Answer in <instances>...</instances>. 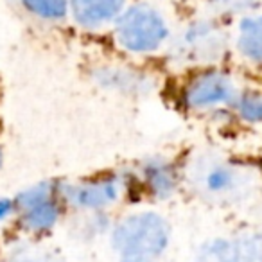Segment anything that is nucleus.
<instances>
[{
  "mask_svg": "<svg viewBox=\"0 0 262 262\" xmlns=\"http://www.w3.org/2000/svg\"><path fill=\"white\" fill-rule=\"evenodd\" d=\"M233 119L244 126H262V88L243 86L232 106Z\"/></svg>",
  "mask_w": 262,
  "mask_h": 262,
  "instance_id": "obj_14",
  "label": "nucleus"
},
{
  "mask_svg": "<svg viewBox=\"0 0 262 262\" xmlns=\"http://www.w3.org/2000/svg\"><path fill=\"white\" fill-rule=\"evenodd\" d=\"M235 49L250 65L262 67V13L244 15L237 26Z\"/></svg>",
  "mask_w": 262,
  "mask_h": 262,
  "instance_id": "obj_12",
  "label": "nucleus"
},
{
  "mask_svg": "<svg viewBox=\"0 0 262 262\" xmlns=\"http://www.w3.org/2000/svg\"><path fill=\"white\" fill-rule=\"evenodd\" d=\"M215 8L223 9V11H232V13H244L250 11L251 8L262 2V0H212Z\"/></svg>",
  "mask_w": 262,
  "mask_h": 262,
  "instance_id": "obj_17",
  "label": "nucleus"
},
{
  "mask_svg": "<svg viewBox=\"0 0 262 262\" xmlns=\"http://www.w3.org/2000/svg\"><path fill=\"white\" fill-rule=\"evenodd\" d=\"M90 79L99 90L126 99H146L158 88V79L146 69L122 63H102L90 70Z\"/></svg>",
  "mask_w": 262,
  "mask_h": 262,
  "instance_id": "obj_9",
  "label": "nucleus"
},
{
  "mask_svg": "<svg viewBox=\"0 0 262 262\" xmlns=\"http://www.w3.org/2000/svg\"><path fill=\"white\" fill-rule=\"evenodd\" d=\"M6 262H67V260L63 257H59L58 253L36 250L31 244H24V246L13 248Z\"/></svg>",
  "mask_w": 262,
  "mask_h": 262,
  "instance_id": "obj_16",
  "label": "nucleus"
},
{
  "mask_svg": "<svg viewBox=\"0 0 262 262\" xmlns=\"http://www.w3.org/2000/svg\"><path fill=\"white\" fill-rule=\"evenodd\" d=\"M16 200V226L33 239L52 233L69 212L63 200V180L47 178L22 189Z\"/></svg>",
  "mask_w": 262,
  "mask_h": 262,
  "instance_id": "obj_3",
  "label": "nucleus"
},
{
  "mask_svg": "<svg viewBox=\"0 0 262 262\" xmlns=\"http://www.w3.org/2000/svg\"><path fill=\"white\" fill-rule=\"evenodd\" d=\"M127 198L124 171H101L76 182L63 180V200L72 212H112Z\"/></svg>",
  "mask_w": 262,
  "mask_h": 262,
  "instance_id": "obj_6",
  "label": "nucleus"
},
{
  "mask_svg": "<svg viewBox=\"0 0 262 262\" xmlns=\"http://www.w3.org/2000/svg\"><path fill=\"white\" fill-rule=\"evenodd\" d=\"M113 36L124 52L133 56L157 54L171 38L165 18L147 4L126 8L113 24Z\"/></svg>",
  "mask_w": 262,
  "mask_h": 262,
  "instance_id": "obj_5",
  "label": "nucleus"
},
{
  "mask_svg": "<svg viewBox=\"0 0 262 262\" xmlns=\"http://www.w3.org/2000/svg\"><path fill=\"white\" fill-rule=\"evenodd\" d=\"M196 262H262V230L208 237L198 244Z\"/></svg>",
  "mask_w": 262,
  "mask_h": 262,
  "instance_id": "obj_10",
  "label": "nucleus"
},
{
  "mask_svg": "<svg viewBox=\"0 0 262 262\" xmlns=\"http://www.w3.org/2000/svg\"><path fill=\"white\" fill-rule=\"evenodd\" d=\"M16 219V200L15 196L0 198V225L11 223Z\"/></svg>",
  "mask_w": 262,
  "mask_h": 262,
  "instance_id": "obj_18",
  "label": "nucleus"
},
{
  "mask_svg": "<svg viewBox=\"0 0 262 262\" xmlns=\"http://www.w3.org/2000/svg\"><path fill=\"white\" fill-rule=\"evenodd\" d=\"M172 58L190 69L219 65L228 51L226 33L212 20H196L180 33L171 47Z\"/></svg>",
  "mask_w": 262,
  "mask_h": 262,
  "instance_id": "obj_8",
  "label": "nucleus"
},
{
  "mask_svg": "<svg viewBox=\"0 0 262 262\" xmlns=\"http://www.w3.org/2000/svg\"><path fill=\"white\" fill-rule=\"evenodd\" d=\"M112 212H74L70 221V235L79 243H95L108 239L113 228Z\"/></svg>",
  "mask_w": 262,
  "mask_h": 262,
  "instance_id": "obj_13",
  "label": "nucleus"
},
{
  "mask_svg": "<svg viewBox=\"0 0 262 262\" xmlns=\"http://www.w3.org/2000/svg\"><path fill=\"white\" fill-rule=\"evenodd\" d=\"M22 4L31 15L47 22L63 20L69 13V0H22Z\"/></svg>",
  "mask_w": 262,
  "mask_h": 262,
  "instance_id": "obj_15",
  "label": "nucleus"
},
{
  "mask_svg": "<svg viewBox=\"0 0 262 262\" xmlns=\"http://www.w3.org/2000/svg\"><path fill=\"white\" fill-rule=\"evenodd\" d=\"M124 172L127 178V198L133 192L155 203L172 200L185 182L183 164L165 155L142 158L131 169H124Z\"/></svg>",
  "mask_w": 262,
  "mask_h": 262,
  "instance_id": "obj_7",
  "label": "nucleus"
},
{
  "mask_svg": "<svg viewBox=\"0 0 262 262\" xmlns=\"http://www.w3.org/2000/svg\"><path fill=\"white\" fill-rule=\"evenodd\" d=\"M243 84L232 72L219 65L196 69L182 83L178 90V104L187 113L215 115L232 110Z\"/></svg>",
  "mask_w": 262,
  "mask_h": 262,
  "instance_id": "obj_4",
  "label": "nucleus"
},
{
  "mask_svg": "<svg viewBox=\"0 0 262 262\" xmlns=\"http://www.w3.org/2000/svg\"><path fill=\"white\" fill-rule=\"evenodd\" d=\"M108 244L115 262H164L172 246V225L155 208L131 210L115 219Z\"/></svg>",
  "mask_w": 262,
  "mask_h": 262,
  "instance_id": "obj_2",
  "label": "nucleus"
},
{
  "mask_svg": "<svg viewBox=\"0 0 262 262\" xmlns=\"http://www.w3.org/2000/svg\"><path fill=\"white\" fill-rule=\"evenodd\" d=\"M2 167H4V149L0 146V171H2Z\"/></svg>",
  "mask_w": 262,
  "mask_h": 262,
  "instance_id": "obj_19",
  "label": "nucleus"
},
{
  "mask_svg": "<svg viewBox=\"0 0 262 262\" xmlns=\"http://www.w3.org/2000/svg\"><path fill=\"white\" fill-rule=\"evenodd\" d=\"M127 0H69V13L79 27L95 31L115 24Z\"/></svg>",
  "mask_w": 262,
  "mask_h": 262,
  "instance_id": "obj_11",
  "label": "nucleus"
},
{
  "mask_svg": "<svg viewBox=\"0 0 262 262\" xmlns=\"http://www.w3.org/2000/svg\"><path fill=\"white\" fill-rule=\"evenodd\" d=\"M190 189L217 207H232L246 201L258 183V174L244 162L225 155L203 153L183 165Z\"/></svg>",
  "mask_w": 262,
  "mask_h": 262,
  "instance_id": "obj_1",
  "label": "nucleus"
}]
</instances>
